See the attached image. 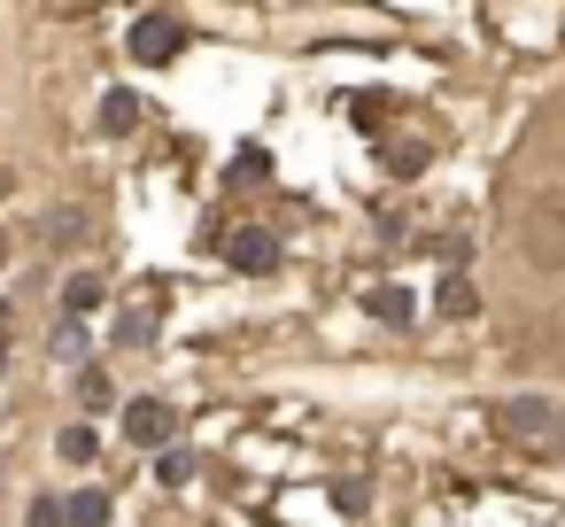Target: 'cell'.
<instances>
[{
	"label": "cell",
	"instance_id": "7",
	"mask_svg": "<svg viewBox=\"0 0 565 527\" xmlns=\"http://www.w3.org/2000/svg\"><path fill=\"white\" fill-rule=\"evenodd\" d=\"M434 318H480V295H472L465 272H449V280L434 287Z\"/></svg>",
	"mask_w": 565,
	"mask_h": 527
},
{
	"label": "cell",
	"instance_id": "18",
	"mask_svg": "<svg viewBox=\"0 0 565 527\" xmlns=\"http://www.w3.org/2000/svg\"><path fill=\"white\" fill-rule=\"evenodd\" d=\"M117 341H125V349H140V341H156V326H148V310H125V326H117Z\"/></svg>",
	"mask_w": 565,
	"mask_h": 527
},
{
	"label": "cell",
	"instance_id": "20",
	"mask_svg": "<svg viewBox=\"0 0 565 527\" xmlns=\"http://www.w3.org/2000/svg\"><path fill=\"white\" fill-rule=\"evenodd\" d=\"M0 372H9V310H0Z\"/></svg>",
	"mask_w": 565,
	"mask_h": 527
},
{
	"label": "cell",
	"instance_id": "6",
	"mask_svg": "<svg viewBox=\"0 0 565 527\" xmlns=\"http://www.w3.org/2000/svg\"><path fill=\"white\" fill-rule=\"evenodd\" d=\"M364 318H380V326H411V318H418V295L387 280V287H372V295H364Z\"/></svg>",
	"mask_w": 565,
	"mask_h": 527
},
{
	"label": "cell",
	"instance_id": "5",
	"mask_svg": "<svg viewBox=\"0 0 565 527\" xmlns=\"http://www.w3.org/2000/svg\"><path fill=\"white\" fill-rule=\"evenodd\" d=\"M225 264H233V272H248V280H264V272H279V233H264V225H248V233H233V241H225Z\"/></svg>",
	"mask_w": 565,
	"mask_h": 527
},
{
	"label": "cell",
	"instance_id": "1",
	"mask_svg": "<svg viewBox=\"0 0 565 527\" xmlns=\"http://www.w3.org/2000/svg\"><path fill=\"white\" fill-rule=\"evenodd\" d=\"M488 419H495V434H503V442H526V450H565V411H557L550 396H503Z\"/></svg>",
	"mask_w": 565,
	"mask_h": 527
},
{
	"label": "cell",
	"instance_id": "2",
	"mask_svg": "<svg viewBox=\"0 0 565 527\" xmlns=\"http://www.w3.org/2000/svg\"><path fill=\"white\" fill-rule=\"evenodd\" d=\"M519 256L534 272H565V194H534L519 210Z\"/></svg>",
	"mask_w": 565,
	"mask_h": 527
},
{
	"label": "cell",
	"instance_id": "21",
	"mask_svg": "<svg viewBox=\"0 0 565 527\" xmlns=\"http://www.w3.org/2000/svg\"><path fill=\"white\" fill-rule=\"evenodd\" d=\"M0 264H9V233H0Z\"/></svg>",
	"mask_w": 565,
	"mask_h": 527
},
{
	"label": "cell",
	"instance_id": "12",
	"mask_svg": "<svg viewBox=\"0 0 565 527\" xmlns=\"http://www.w3.org/2000/svg\"><path fill=\"white\" fill-rule=\"evenodd\" d=\"M78 403H86V419H102V411H117V388H109V372H78Z\"/></svg>",
	"mask_w": 565,
	"mask_h": 527
},
{
	"label": "cell",
	"instance_id": "16",
	"mask_svg": "<svg viewBox=\"0 0 565 527\" xmlns=\"http://www.w3.org/2000/svg\"><path fill=\"white\" fill-rule=\"evenodd\" d=\"M225 179H233V187H256V179H271V156H264V148H241V156L225 164Z\"/></svg>",
	"mask_w": 565,
	"mask_h": 527
},
{
	"label": "cell",
	"instance_id": "13",
	"mask_svg": "<svg viewBox=\"0 0 565 527\" xmlns=\"http://www.w3.org/2000/svg\"><path fill=\"white\" fill-rule=\"evenodd\" d=\"M109 504H117L109 488H78L71 496V527H109Z\"/></svg>",
	"mask_w": 565,
	"mask_h": 527
},
{
	"label": "cell",
	"instance_id": "15",
	"mask_svg": "<svg viewBox=\"0 0 565 527\" xmlns=\"http://www.w3.org/2000/svg\"><path fill=\"white\" fill-rule=\"evenodd\" d=\"M55 450H63L71 465H94V457H102V434H94V426L78 419V426H63V442H55Z\"/></svg>",
	"mask_w": 565,
	"mask_h": 527
},
{
	"label": "cell",
	"instance_id": "11",
	"mask_svg": "<svg viewBox=\"0 0 565 527\" xmlns=\"http://www.w3.org/2000/svg\"><path fill=\"white\" fill-rule=\"evenodd\" d=\"M102 295H109V287H102L94 272H71V280H63V310H71V318H86V310H102Z\"/></svg>",
	"mask_w": 565,
	"mask_h": 527
},
{
	"label": "cell",
	"instance_id": "8",
	"mask_svg": "<svg viewBox=\"0 0 565 527\" xmlns=\"http://www.w3.org/2000/svg\"><path fill=\"white\" fill-rule=\"evenodd\" d=\"M426 156H434L426 140H380V164H387L395 179H418V171H426Z\"/></svg>",
	"mask_w": 565,
	"mask_h": 527
},
{
	"label": "cell",
	"instance_id": "17",
	"mask_svg": "<svg viewBox=\"0 0 565 527\" xmlns=\"http://www.w3.org/2000/svg\"><path fill=\"white\" fill-rule=\"evenodd\" d=\"M24 527H71V496H32Z\"/></svg>",
	"mask_w": 565,
	"mask_h": 527
},
{
	"label": "cell",
	"instance_id": "9",
	"mask_svg": "<svg viewBox=\"0 0 565 527\" xmlns=\"http://www.w3.org/2000/svg\"><path fill=\"white\" fill-rule=\"evenodd\" d=\"M194 473H202V457H194L186 442H171V450H156V481H163V488H186Z\"/></svg>",
	"mask_w": 565,
	"mask_h": 527
},
{
	"label": "cell",
	"instance_id": "3",
	"mask_svg": "<svg viewBox=\"0 0 565 527\" xmlns=\"http://www.w3.org/2000/svg\"><path fill=\"white\" fill-rule=\"evenodd\" d=\"M117 434H125L132 450H171V442H179V403H163V396H132V403L117 411Z\"/></svg>",
	"mask_w": 565,
	"mask_h": 527
},
{
	"label": "cell",
	"instance_id": "14",
	"mask_svg": "<svg viewBox=\"0 0 565 527\" xmlns=\"http://www.w3.org/2000/svg\"><path fill=\"white\" fill-rule=\"evenodd\" d=\"M47 357H55V365H78V357H86V326H78V318H63V326L47 334Z\"/></svg>",
	"mask_w": 565,
	"mask_h": 527
},
{
	"label": "cell",
	"instance_id": "19",
	"mask_svg": "<svg viewBox=\"0 0 565 527\" xmlns=\"http://www.w3.org/2000/svg\"><path fill=\"white\" fill-rule=\"evenodd\" d=\"M78 233H86V218H78V210H63V218H47V241H78Z\"/></svg>",
	"mask_w": 565,
	"mask_h": 527
},
{
	"label": "cell",
	"instance_id": "4",
	"mask_svg": "<svg viewBox=\"0 0 565 527\" xmlns=\"http://www.w3.org/2000/svg\"><path fill=\"white\" fill-rule=\"evenodd\" d=\"M125 48H132V63H148V71H156V63H179V55H186V24L163 17V9H156V17H132Z\"/></svg>",
	"mask_w": 565,
	"mask_h": 527
},
{
	"label": "cell",
	"instance_id": "10",
	"mask_svg": "<svg viewBox=\"0 0 565 527\" xmlns=\"http://www.w3.org/2000/svg\"><path fill=\"white\" fill-rule=\"evenodd\" d=\"M132 125H140V94L109 86V94H102V133H132Z\"/></svg>",
	"mask_w": 565,
	"mask_h": 527
}]
</instances>
